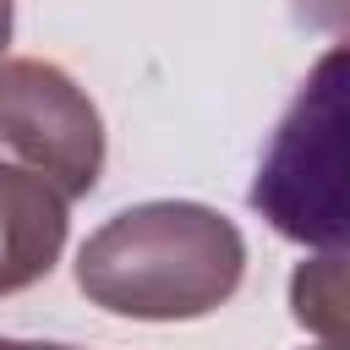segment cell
I'll use <instances>...</instances> for the list:
<instances>
[{"instance_id": "7", "label": "cell", "mask_w": 350, "mask_h": 350, "mask_svg": "<svg viewBox=\"0 0 350 350\" xmlns=\"http://www.w3.org/2000/svg\"><path fill=\"white\" fill-rule=\"evenodd\" d=\"M11 27H16V0H0V60H5V44H11Z\"/></svg>"}, {"instance_id": "5", "label": "cell", "mask_w": 350, "mask_h": 350, "mask_svg": "<svg viewBox=\"0 0 350 350\" xmlns=\"http://www.w3.org/2000/svg\"><path fill=\"white\" fill-rule=\"evenodd\" d=\"M290 317L312 339L350 345V246H323L290 273Z\"/></svg>"}, {"instance_id": "10", "label": "cell", "mask_w": 350, "mask_h": 350, "mask_svg": "<svg viewBox=\"0 0 350 350\" xmlns=\"http://www.w3.org/2000/svg\"><path fill=\"white\" fill-rule=\"evenodd\" d=\"M0 350H5V339H0Z\"/></svg>"}, {"instance_id": "3", "label": "cell", "mask_w": 350, "mask_h": 350, "mask_svg": "<svg viewBox=\"0 0 350 350\" xmlns=\"http://www.w3.org/2000/svg\"><path fill=\"white\" fill-rule=\"evenodd\" d=\"M0 153L77 202L104 175L98 104L55 60H0Z\"/></svg>"}, {"instance_id": "2", "label": "cell", "mask_w": 350, "mask_h": 350, "mask_svg": "<svg viewBox=\"0 0 350 350\" xmlns=\"http://www.w3.org/2000/svg\"><path fill=\"white\" fill-rule=\"evenodd\" d=\"M246 202L312 252L350 246V44H334L301 77L279 115Z\"/></svg>"}, {"instance_id": "4", "label": "cell", "mask_w": 350, "mask_h": 350, "mask_svg": "<svg viewBox=\"0 0 350 350\" xmlns=\"http://www.w3.org/2000/svg\"><path fill=\"white\" fill-rule=\"evenodd\" d=\"M71 197L0 153V295L33 290L66 252Z\"/></svg>"}, {"instance_id": "1", "label": "cell", "mask_w": 350, "mask_h": 350, "mask_svg": "<svg viewBox=\"0 0 350 350\" xmlns=\"http://www.w3.org/2000/svg\"><path fill=\"white\" fill-rule=\"evenodd\" d=\"M246 279V235L208 202L159 197L109 213L77 252V290L137 323L219 312Z\"/></svg>"}, {"instance_id": "8", "label": "cell", "mask_w": 350, "mask_h": 350, "mask_svg": "<svg viewBox=\"0 0 350 350\" xmlns=\"http://www.w3.org/2000/svg\"><path fill=\"white\" fill-rule=\"evenodd\" d=\"M5 350H77V345H44V339H5Z\"/></svg>"}, {"instance_id": "9", "label": "cell", "mask_w": 350, "mask_h": 350, "mask_svg": "<svg viewBox=\"0 0 350 350\" xmlns=\"http://www.w3.org/2000/svg\"><path fill=\"white\" fill-rule=\"evenodd\" d=\"M306 350H350V345H328V339H317V345H306Z\"/></svg>"}, {"instance_id": "6", "label": "cell", "mask_w": 350, "mask_h": 350, "mask_svg": "<svg viewBox=\"0 0 350 350\" xmlns=\"http://www.w3.org/2000/svg\"><path fill=\"white\" fill-rule=\"evenodd\" d=\"M301 27H317L339 44H350V0H290Z\"/></svg>"}]
</instances>
